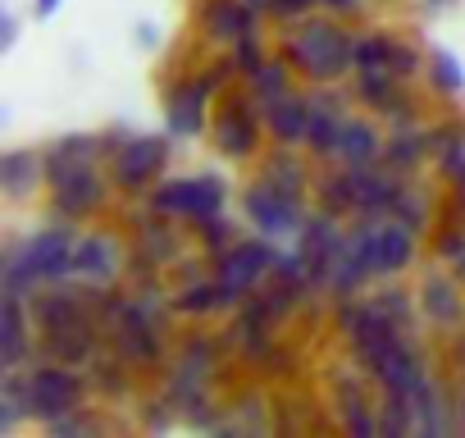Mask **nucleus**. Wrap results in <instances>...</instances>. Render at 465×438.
<instances>
[{
	"mask_svg": "<svg viewBox=\"0 0 465 438\" xmlns=\"http://www.w3.org/2000/svg\"><path fill=\"white\" fill-rule=\"evenodd\" d=\"M347 429H351V433H361V438H365V433H374V420H370V411H361V402H356V397H347Z\"/></svg>",
	"mask_w": 465,
	"mask_h": 438,
	"instance_id": "nucleus-24",
	"label": "nucleus"
},
{
	"mask_svg": "<svg viewBox=\"0 0 465 438\" xmlns=\"http://www.w3.org/2000/svg\"><path fill=\"white\" fill-rule=\"evenodd\" d=\"M424 302H429V311H433L438 320H460V302L451 297L447 284H429V288H424Z\"/></svg>",
	"mask_w": 465,
	"mask_h": 438,
	"instance_id": "nucleus-17",
	"label": "nucleus"
},
{
	"mask_svg": "<svg viewBox=\"0 0 465 438\" xmlns=\"http://www.w3.org/2000/svg\"><path fill=\"white\" fill-rule=\"evenodd\" d=\"M155 205H160V210H173V214H187V219H196V224H205V219H214L219 205H223V183H219V178H178V183H169V187L155 196Z\"/></svg>",
	"mask_w": 465,
	"mask_h": 438,
	"instance_id": "nucleus-3",
	"label": "nucleus"
},
{
	"mask_svg": "<svg viewBox=\"0 0 465 438\" xmlns=\"http://www.w3.org/2000/svg\"><path fill=\"white\" fill-rule=\"evenodd\" d=\"M324 5H338V10H351V5H356V0H324Z\"/></svg>",
	"mask_w": 465,
	"mask_h": 438,
	"instance_id": "nucleus-27",
	"label": "nucleus"
},
{
	"mask_svg": "<svg viewBox=\"0 0 465 438\" xmlns=\"http://www.w3.org/2000/svg\"><path fill=\"white\" fill-rule=\"evenodd\" d=\"M270 128L279 133V142H297V137H306V133H311V110H306V101H297V96H279V101L270 105Z\"/></svg>",
	"mask_w": 465,
	"mask_h": 438,
	"instance_id": "nucleus-10",
	"label": "nucleus"
},
{
	"mask_svg": "<svg viewBox=\"0 0 465 438\" xmlns=\"http://www.w3.org/2000/svg\"><path fill=\"white\" fill-rule=\"evenodd\" d=\"M433 83H438L442 92H460V87H465V78H460V65H456L447 51H433Z\"/></svg>",
	"mask_w": 465,
	"mask_h": 438,
	"instance_id": "nucleus-18",
	"label": "nucleus"
},
{
	"mask_svg": "<svg viewBox=\"0 0 465 438\" xmlns=\"http://www.w3.org/2000/svg\"><path fill=\"white\" fill-rule=\"evenodd\" d=\"M205 96H210V78H201V83H192L183 96H173V128L178 133H196L201 128V105H205Z\"/></svg>",
	"mask_w": 465,
	"mask_h": 438,
	"instance_id": "nucleus-14",
	"label": "nucleus"
},
{
	"mask_svg": "<svg viewBox=\"0 0 465 438\" xmlns=\"http://www.w3.org/2000/svg\"><path fill=\"white\" fill-rule=\"evenodd\" d=\"M374 146H379V137H374V128H365V124H342V133H338V155L347 160V164H365L370 155H374Z\"/></svg>",
	"mask_w": 465,
	"mask_h": 438,
	"instance_id": "nucleus-15",
	"label": "nucleus"
},
{
	"mask_svg": "<svg viewBox=\"0 0 465 438\" xmlns=\"http://www.w3.org/2000/svg\"><path fill=\"white\" fill-rule=\"evenodd\" d=\"M338 133H342V128H338L333 114L324 119L320 110H311V133H306V137L315 142V151H333V146H338Z\"/></svg>",
	"mask_w": 465,
	"mask_h": 438,
	"instance_id": "nucleus-19",
	"label": "nucleus"
},
{
	"mask_svg": "<svg viewBox=\"0 0 465 438\" xmlns=\"http://www.w3.org/2000/svg\"><path fill=\"white\" fill-rule=\"evenodd\" d=\"M74 406H78V383H74L64 370H37V374L28 379V411H33V415L55 420V415L74 411Z\"/></svg>",
	"mask_w": 465,
	"mask_h": 438,
	"instance_id": "nucleus-5",
	"label": "nucleus"
},
{
	"mask_svg": "<svg viewBox=\"0 0 465 438\" xmlns=\"http://www.w3.org/2000/svg\"><path fill=\"white\" fill-rule=\"evenodd\" d=\"M274 265V252L265 243H242L232 247L223 261H219V288L223 297H242L247 288H256V279Z\"/></svg>",
	"mask_w": 465,
	"mask_h": 438,
	"instance_id": "nucleus-4",
	"label": "nucleus"
},
{
	"mask_svg": "<svg viewBox=\"0 0 465 438\" xmlns=\"http://www.w3.org/2000/svg\"><path fill=\"white\" fill-rule=\"evenodd\" d=\"M0 361L5 365H15L19 361V352H24V320H19V297L15 293H5V306H0Z\"/></svg>",
	"mask_w": 465,
	"mask_h": 438,
	"instance_id": "nucleus-13",
	"label": "nucleus"
},
{
	"mask_svg": "<svg viewBox=\"0 0 465 438\" xmlns=\"http://www.w3.org/2000/svg\"><path fill=\"white\" fill-rule=\"evenodd\" d=\"M256 96H261L265 105H274V101L283 96V69H279V65L261 69V78H256Z\"/></svg>",
	"mask_w": 465,
	"mask_h": 438,
	"instance_id": "nucleus-23",
	"label": "nucleus"
},
{
	"mask_svg": "<svg viewBox=\"0 0 465 438\" xmlns=\"http://www.w3.org/2000/svg\"><path fill=\"white\" fill-rule=\"evenodd\" d=\"M365 234H370V261H374V274H392V270L411 265V256H415V238H411V229H401V224H370Z\"/></svg>",
	"mask_w": 465,
	"mask_h": 438,
	"instance_id": "nucleus-7",
	"label": "nucleus"
},
{
	"mask_svg": "<svg viewBox=\"0 0 465 438\" xmlns=\"http://www.w3.org/2000/svg\"><path fill=\"white\" fill-rule=\"evenodd\" d=\"M37 164V155H28V151H15V155H5V183H10V192H28V178H24V169H33Z\"/></svg>",
	"mask_w": 465,
	"mask_h": 438,
	"instance_id": "nucleus-21",
	"label": "nucleus"
},
{
	"mask_svg": "<svg viewBox=\"0 0 465 438\" xmlns=\"http://www.w3.org/2000/svg\"><path fill=\"white\" fill-rule=\"evenodd\" d=\"M219 302H228V297H223V288H219V279L183 293V311H210V306H219Z\"/></svg>",
	"mask_w": 465,
	"mask_h": 438,
	"instance_id": "nucleus-20",
	"label": "nucleus"
},
{
	"mask_svg": "<svg viewBox=\"0 0 465 438\" xmlns=\"http://www.w3.org/2000/svg\"><path fill=\"white\" fill-rule=\"evenodd\" d=\"M74 270L83 274V279H110L114 274V243L110 238H83L78 243V252H74Z\"/></svg>",
	"mask_w": 465,
	"mask_h": 438,
	"instance_id": "nucleus-11",
	"label": "nucleus"
},
{
	"mask_svg": "<svg viewBox=\"0 0 465 438\" xmlns=\"http://www.w3.org/2000/svg\"><path fill=\"white\" fill-rule=\"evenodd\" d=\"M210 28L214 33H232V37H252V15H247V5L238 10V5H223V10H214L210 15Z\"/></svg>",
	"mask_w": 465,
	"mask_h": 438,
	"instance_id": "nucleus-16",
	"label": "nucleus"
},
{
	"mask_svg": "<svg viewBox=\"0 0 465 438\" xmlns=\"http://www.w3.org/2000/svg\"><path fill=\"white\" fill-rule=\"evenodd\" d=\"M55 5H60V0H42V15H51Z\"/></svg>",
	"mask_w": 465,
	"mask_h": 438,
	"instance_id": "nucleus-28",
	"label": "nucleus"
},
{
	"mask_svg": "<svg viewBox=\"0 0 465 438\" xmlns=\"http://www.w3.org/2000/svg\"><path fill=\"white\" fill-rule=\"evenodd\" d=\"M306 5H315V0H274L270 10H274V15H302Z\"/></svg>",
	"mask_w": 465,
	"mask_h": 438,
	"instance_id": "nucleus-25",
	"label": "nucleus"
},
{
	"mask_svg": "<svg viewBox=\"0 0 465 438\" xmlns=\"http://www.w3.org/2000/svg\"><path fill=\"white\" fill-rule=\"evenodd\" d=\"M247 210H252L256 224L270 229V234H292V229L302 224V219H297V205H292V192H283V187H274V183L252 187Z\"/></svg>",
	"mask_w": 465,
	"mask_h": 438,
	"instance_id": "nucleus-6",
	"label": "nucleus"
},
{
	"mask_svg": "<svg viewBox=\"0 0 465 438\" xmlns=\"http://www.w3.org/2000/svg\"><path fill=\"white\" fill-rule=\"evenodd\" d=\"M438 160H442V169H447L456 183H465V137H460V133H451V137H447V146H442V155H438Z\"/></svg>",
	"mask_w": 465,
	"mask_h": 438,
	"instance_id": "nucleus-22",
	"label": "nucleus"
},
{
	"mask_svg": "<svg viewBox=\"0 0 465 438\" xmlns=\"http://www.w3.org/2000/svg\"><path fill=\"white\" fill-rule=\"evenodd\" d=\"M96 201H101V183H96L92 169L74 164V169H60V174H55V205H60L64 214H83V210H92Z\"/></svg>",
	"mask_w": 465,
	"mask_h": 438,
	"instance_id": "nucleus-8",
	"label": "nucleus"
},
{
	"mask_svg": "<svg viewBox=\"0 0 465 438\" xmlns=\"http://www.w3.org/2000/svg\"><path fill=\"white\" fill-rule=\"evenodd\" d=\"M292 60H297L311 78H333V74H342V69L351 65V46H347V37H342L338 28H329V24H306V28L297 33V42H292Z\"/></svg>",
	"mask_w": 465,
	"mask_h": 438,
	"instance_id": "nucleus-2",
	"label": "nucleus"
},
{
	"mask_svg": "<svg viewBox=\"0 0 465 438\" xmlns=\"http://www.w3.org/2000/svg\"><path fill=\"white\" fill-rule=\"evenodd\" d=\"M247 10H265V5H274V0H242Z\"/></svg>",
	"mask_w": 465,
	"mask_h": 438,
	"instance_id": "nucleus-26",
	"label": "nucleus"
},
{
	"mask_svg": "<svg viewBox=\"0 0 465 438\" xmlns=\"http://www.w3.org/2000/svg\"><path fill=\"white\" fill-rule=\"evenodd\" d=\"M219 146H223L228 155H247V151L256 146V124H252L242 110H228V114L219 119Z\"/></svg>",
	"mask_w": 465,
	"mask_h": 438,
	"instance_id": "nucleus-12",
	"label": "nucleus"
},
{
	"mask_svg": "<svg viewBox=\"0 0 465 438\" xmlns=\"http://www.w3.org/2000/svg\"><path fill=\"white\" fill-rule=\"evenodd\" d=\"M160 160H164V142H160V137H137V142H128V146L119 151L114 174H119V183L137 187V183H146V178L160 169Z\"/></svg>",
	"mask_w": 465,
	"mask_h": 438,
	"instance_id": "nucleus-9",
	"label": "nucleus"
},
{
	"mask_svg": "<svg viewBox=\"0 0 465 438\" xmlns=\"http://www.w3.org/2000/svg\"><path fill=\"white\" fill-rule=\"evenodd\" d=\"M74 252H78V243H74L69 229H46V234H37L24 252L10 256V288H5V293L19 297V284H24V279L64 274V270L74 265Z\"/></svg>",
	"mask_w": 465,
	"mask_h": 438,
	"instance_id": "nucleus-1",
	"label": "nucleus"
}]
</instances>
